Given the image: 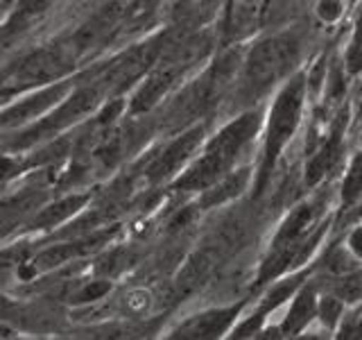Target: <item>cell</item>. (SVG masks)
<instances>
[{"label": "cell", "instance_id": "obj_3", "mask_svg": "<svg viewBox=\"0 0 362 340\" xmlns=\"http://www.w3.org/2000/svg\"><path fill=\"white\" fill-rule=\"evenodd\" d=\"M301 96H303V82H294L281 94L276 100L274 111H272L269 120V139H267V159H265V170L274 162L279 150L286 141L292 136L294 125L299 120V109H301Z\"/></svg>", "mask_w": 362, "mask_h": 340}, {"label": "cell", "instance_id": "obj_2", "mask_svg": "<svg viewBox=\"0 0 362 340\" xmlns=\"http://www.w3.org/2000/svg\"><path fill=\"white\" fill-rule=\"evenodd\" d=\"M297 57V41L290 37H274L263 41L252 52L247 62L245 79L252 91L267 89L276 77L288 71L292 60Z\"/></svg>", "mask_w": 362, "mask_h": 340}, {"label": "cell", "instance_id": "obj_6", "mask_svg": "<svg viewBox=\"0 0 362 340\" xmlns=\"http://www.w3.org/2000/svg\"><path fill=\"white\" fill-rule=\"evenodd\" d=\"M156 3H158V0H134V7L136 9H150Z\"/></svg>", "mask_w": 362, "mask_h": 340}, {"label": "cell", "instance_id": "obj_1", "mask_svg": "<svg viewBox=\"0 0 362 340\" xmlns=\"http://www.w3.org/2000/svg\"><path fill=\"white\" fill-rule=\"evenodd\" d=\"M254 128H256V118L252 116H245L238 123H233L231 128H226L218 139L213 141L206 154L199 159L195 170L184 179V186L199 188V186H209L211 181L218 179L222 170L233 162V157L243 147V143L249 139V134H252Z\"/></svg>", "mask_w": 362, "mask_h": 340}, {"label": "cell", "instance_id": "obj_4", "mask_svg": "<svg viewBox=\"0 0 362 340\" xmlns=\"http://www.w3.org/2000/svg\"><path fill=\"white\" fill-rule=\"evenodd\" d=\"M66 71V64L59 55H39L32 57L18 68L16 73V84H32V82H43V79L59 77Z\"/></svg>", "mask_w": 362, "mask_h": 340}, {"label": "cell", "instance_id": "obj_5", "mask_svg": "<svg viewBox=\"0 0 362 340\" xmlns=\"http://www.w3.org/2000/svg\"><path fill=\"white\" fill-rule=\"evenodd\" d=\"M231 320V311H220V313H204L195 320L186 322L179 329L181 336H195V338H204V336H218L220 332H224V327Z\"/></svg>", "mask_w": 362, "mask_h": 340}]
</instances>
